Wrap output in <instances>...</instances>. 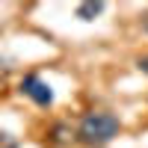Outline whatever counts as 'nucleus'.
Here are the masks:
<instances>
[{
	"instance_id": "1",
	"label": "nucleus",
	"mask_w": 148,
	"mask_h": 148,
	"mask_svg": "<svg viewBox=\"0 0 148 148\" xmlns=\"http://www.w3.org/2000/svg\"><path fill=\"white\" fill-rule=\"evenodd\" d=\"M121 130V121L119 116L107 113V110H92L77 121V139L83 145H92V148H101L107 142H113Z\"/></svg>"
},
{
	"instance_id": "2",
	"label": "nucleus",
	"mask_w": 148,
	"mask_h": 148,
	"mask_svg": "<svg viewBox=\"0 0 148 148\" xmlns=\"http://www.w3.org/2000/svg\"><path fill=\"white\" fill-rule=\"evenodd\" d=\"M21 95H27L33 104H39V107H51L53 104V89H51V83H45L39 74H27V77L21 80Z\"/></svg>"
},
{
	"instance_id": "3",
	"label": "nucleus",
	"mask_w": 148,
	"mask_h": 148,
	"mask_svg": "<svg viewBox=\"0 0 148 148\" xmlns=\"http://www.w3.org/2000/svg\"><path fill=\"white\" fill-rule=\"evenodd\" d=\"M101 12H104V3H101V0H89V3H80V6H77V18H80V21H95Z\"/></svg>"
},
{
	"instance_id": "4",
	"label": "nucleus",
	"mask_w": 148,
	"mask_h": 148,
	"mask_svg": "<svg viewBox=\"0 0 148 148\" xmlns=\"http://www.w3.org/2000/svg\"><path fill=\"white\" fill-rule=\"evenodd\" d=\"M0 148H18V142L12 139L9 133H3V130H0Z\"/></svg>"
},
{
	"instance_id": "5",
	"label": "nucleus",
	"mask_w": 148,
	"mask_h": 148,
	"mask_svg": "<svg viewBox=\"0 0 148 148\" xmlns=\"http://www.w3.org/2000/svg\"><path fill=\"white\" fill-rule=\"evenodd\" d=\"M136 68H139L142 74H148V53H142V56L136 59Z\"/></svg>"
},
{
	"instance_id": "6",
	"label": "nucleus",
	"mask_w": 148,
	"mask_h": 148,
	"mask_svg": "<svg viewBox=\"0 0 148 148\" xmlns=\"http://www.w3.org/2000/svg\"><path fill=\"white\" fill-rule=\"evenodd\" d=\"M142 30H145V33H148V15H145V21H142Z\"/></svg>"
}]
</instances>
